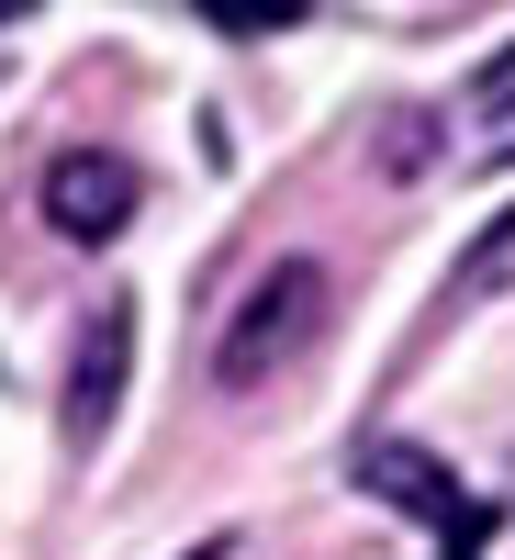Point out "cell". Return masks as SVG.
Masks as SVG:
<instances>
[{
  "label": "cell",
  "mask_w": 515,
  "mask_h": 560,
  "mask_svg": "<svg viewBox=\"0 0 515 560\" xmlns=\"http://www.w3.org/2000/svg\"><path fill=\"white\" fill-rule=\"evenodd\" d=\"M325 314H337V280H325V258H269L258 292L213 325V393H269L280 370L325 337Z\"/></svg>",
  "instance_id": "cell-1"
},
{
  "label": "cell",
  "mask_w": 515,
  "mask_h": 560,
  "mask_svg": "<svg viewBox=\"0 0 515 560\" xmlns=\"http://www.w3.org/2000/svg\"><path fill=\"white\" fill-rule=\"evenodd\" d=\"M45 224H57L68 247H113L134 224V168L102 158V147H68L57 168H45Z\"/></svg>",
  "instance_id": "cell-4"
},
{
  "label": "cell",
  "mask_w": 515,
  "mask_h": 560,
  "mask_svg": "<svg viewBox=\"0 0 515 560\" xmlns=\"http://www.w3.org/2000/svg\"><path fill=\"white\" fill-rule=\"evenodd\" d=\"M370 147H382V179H426V168H437V113H414V102H403L382 135H370Z\"/></svg>",
  "instance_id": "cell-5"
},
{
  "label": "cell",
  "mask_w": 515,
  "mask_h": 560,
  "mask_svg": "<svg viewBox=\"0 0 515 560\" xmlns=\"http://www.w3.org/2000/svg\"><path fill=\"white\" fill-rule=\"evenodd\" d=\"M504 258H515V213H504V224H493V236L471 247V280H504Z\"/></svg>",
  "instance_id": "cell-7"
},
{
  "label": "cell",
  "mask_w": 515,
  "mask_h": 560,
  "mask_svg": "<svg viewBox=\"0 0 515 560\" xmlns=\"http://www.w3.org/2000/svg\"><path fill=\"white\" fill-rule=\"evenodd\" d=\"M359 493H382V504H403V516H426V527H437V560H482V538H493V516H482V504L459 493L414 438H370V448H359Z\"/></svg>",
  "instance_id": "cell-2"
},
{
  "label": "cell",
  "mask_w": 515,
  "mask_h": 560,
  "mask_svg": "<svg viewBox=\"0 0 515 560\" xmlns=\"http://www.w3.org/2000/svg\"><path fill=\"white\" fill-rule=\"evenodd\" d=\"M124 359H134V303H90L79 348H68V404H57L68 448H102V438H113V404H124Z\"/></svg>",
  "instance_id": "cell-3"
},
{
  "label": "cell",
  "mask_w": 515,
  "mask_h": 560,
  "mask_svg": "<svg viewBox=\"0 0 515 560\" xmlns=\"http://www.w3.org/2000/svg\"><path fill=\"white\" fill-rule=\"evenodd\" d=\"M471 124H515V45H504V57H482V79H471Z\"/></svg>",
  "instance_id": "cell-6"
}]
</instances>
